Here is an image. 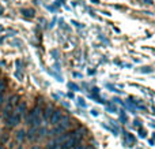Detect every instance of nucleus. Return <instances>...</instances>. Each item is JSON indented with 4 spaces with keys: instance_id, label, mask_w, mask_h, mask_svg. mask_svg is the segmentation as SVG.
<instances>
[{
    "instance_id": "1",
    "label": "nucleus",
    "mask_w": 155,
    "mask_h": 149,
    "mask_svg": "<svg viewBox=\"0 0 155 149\" xmlns=\"http://www.w3.org/2000/svg\"><path fill=\"white\" fill-rule=\"evenodd\" d=\"M41 120H42V108L37 106L29 112V115L26 116V122L31 127H40Z\"/></svg>"
},
{
    "instance_id": "2",
    "label": "nucleus",
    "mask_w": 155,
    "mask_h": 149,
    "mask_svg": "<svg viewBox=\"0 0 155 149\" xmlns=\"http://www.w3.org/2000/svg\"><path fill=\"white\" fill-rule=\"evenodd\" d=\"M71 126V120L68 116H63V119L54 126L53 131H52V136H60V134H64L68 130V127Z\"/></svg>"
},
{
    "instance_id": "3",
    "label": "nucleus",
    "mask_w": 155,
    "mask_h": 149,
    "mask_svg": "<svg viewBox=\"0 0 155 149\" xmlns=\"http://www.w3.org/2000/svg\"><path fill=\"white\" fill-rule=\"evenodd\" d=\"M18 100H19V97L16 95H14L10 97V100L7 101V106H5V108H4V118H7L8 115L15 109V107L18 106Z\"/></svg>"
},
{
    "instance_id": "4",
    "label": "nucleus",
    "mask_w": 155,
    "mask_h": 149,
    "mask_svg": "<svg viewBox=\"0 0 155 149\" xmlns=\"http://www.w3.org/2000/svg\"><path fill=\"white\" fill-rule=\"evenodd\" d=\"M19 122H21V116H18L14 111L5 118V123H7V126H10V127H15V126H18Z\"/></svg>"
},
{
    "instance_id": "5",
    "label": "nucleus",
    "mask_w": 155,
    "mask_h": 149,
    "mask_svg": "<svg viewBox=\"0 0 155 149\" xmlns=\"http://www.w3.org/2000/svg\"><path fill=\"white\" fill-rule=\"evenodd\" d=\"M46 133L45 129H40V127H33L31 130L27 133V137H29L30 140H37L40 138V137H42L44 134Z\"/></svg>"
},
{
    "instance_id": "6",
    "label": "nucleus",
    "mask_w": 155,
    "mask_h": 149,
    "mask_svg": "<svg viewBox=\"0 0 155 149\" xmlns=\"http://www.w3.org/2000/svg\"><path fill=\"white\" fill-rule=\"evenodd\" d=\"M63 116H64V115H63V112L60 111V109H54L53 114H52V116H51V119H49V122H51L52 126H56L57 123L63 119Z\"/></svg>"
},
{
    "instance_id": "7",
    "label": "nucleus",
    "mask_w": 155,
    "mask_h": 149,
    "mask_svg": "<svg viewBox=\"0 0 155 149\" xmlns=\"http://www.w3.org/2000/svg\"><path fill=\"white\" fill-rule=\"evenodd\" d=\"M14 112H15L16 115H18V116H23V114L25 112H26V103H23V101H22V103H19L18 106L15 107V109H14Z\"/></svg>"
},
{
    "instance_id": "8",
    "label": "nucleus",
    "mask_w": 155,
    "mask_h": 149,
    "mask_svg": "<svg viewBox=\"0 0 155 149\" xmlns=\"http://www.w3.org/2000/svg\"><path fill=\"white\" fill-rule=\"evenodd\" d=\"M53 111H54L53 107L49 106L48 108L45 109V111H42V119H44V120H48V122H49V119H51V116H52V114H53Z\"/></svg>"
},
{
    "instance_id": "9",
    "label": "nucleus",
    "mask_w": 155,
    "mask_h": 149,
    "mask_svg": "<svg viewBox=\"0 0 155 149\" xmlns=\"http://www.w3.org/2000/svg\"><path fill=\"white\" fill-rule=\"evenodd\" d=\"M5 86H7V85H5V81L4 79H0V95H3V92L5 90Z\"/></svg>"
},
{
    "instance_id": "10",
    "label": "nucleus",
    "mask_w": 155,
    "mask_h": 149,
    "mask_svg": "<svg viewBox=\"0 0 155 149\" xmlns=\"http://www.w3.org/2000/svg\"><path fill=\"white\" fill-rule=\"evenodd\" d=\"M22 12H23L26 16H29V18H31V16L34 15V11H33V10H23Z\"/></svg>"
},
{
    "instance_id": "11",
    "label": "nucleus",
    "mask_w": 155,
    "mask_h": 149,
    "mask_svg": "<svg viewBox=\"0 0 155 149\" xmlns=\"http://www.w3.org/2000/svg\"><path fill=\"white\" fill-rule=\"evenodd\" d=\"M25 138V131H19L18 133V140L21 141V140H23Z\"/></svg>"
},
{
    "instance_id": "12",
    "label": "nucleus",
    "mask_w": 155,
    "mask_h": 149,
    "mask_svg": "<svg viewBox=\"0 0 155 149\" xmlns=\"http://www.w3.org/2000/svg\"><path fill=\"white\" fill-rule=\"evenodd\" d=\"M3 103H4V96H3V95H0V106H2Z\"/></svg>"
},
{
    "instance_id": "13",
    "label": "nucleus",
    "mask_w": 155,
    "mask_h": 149,
    "mask_svg": "<svg viewBox=\"0 0 155 149\" xmlns=\"http://www.w3.org/2000/svg\"><path fill=\"white\" fill-rule=\"evenodd\" d=\"M70 88H72V89L78 90V86H76V85H74V84H70Z\"/></svg>"
},
{
    "instance_id": "14",
    "label": "nucleus",
    "mask_w": 155,
    "mask_h": 149,
    "mask_svg": "<svg viewBox=\"0 0 155 149\" xmlns=\"http://www.w3.org/2000/svg\"><path fill=\"white\" fill-rule=\"evenodd\" d=\"M140 136H142V137H144V136H146V133H144V131H143V130H140Z\"/></svg>"
}]
</instances>
